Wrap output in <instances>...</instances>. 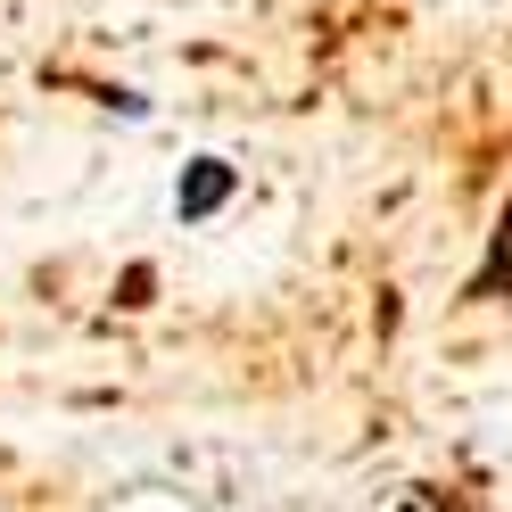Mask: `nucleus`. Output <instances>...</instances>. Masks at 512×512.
I'll return each mask as SVG.
<instances>
[{"label":"nucleus","mask_w":512,"mask_h":512,"mask_svg":"<svg viewBox=\"0 0 512 512\" xmlns=\"http://www.w3.org/2000/svg\"><path fill=\"white\" fill-rule=\"evenodd\" d=\"M232 199H240V166L232 157H190V166L174 174V223H215Z\"/></svg>","instance_id":"nucleus-1"},{"label":"nucleus","mask_w":512,"mask_h":512,"mask_svg":"<svg viewBox=\"0 0 512 512\" xmlns=\"http://www.w3.org/2000/svg\"><path fill=\"white\" fill-rule=\"evenodd\" d=\"M471 306H504L512 298V199L496 207V232H488V256H479V273L463 281Z\"/></svg>","instance_id":"nucleus-2"},{"label":"nucleus","mask_w":512,"mask_h":512,"mask_svg":"<svg viewBox=\"0 0 512 512\" xmlns=\"http://www.w3.org/2000/svg\"><path fill=\"white\" fill-rule=\"evenodd\" d=\"M116 306L124 314H149L157 306V265H149V256H133V265L116 273Z\"/></svg>","instance_id":"nucleus-3"}]
</instances>
